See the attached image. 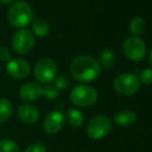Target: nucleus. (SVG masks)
Here are the masks:
<instances>
[{"instance_id":"19","label":"nucleus","mask_w":152,"mask_h":152,"mask_svg":"<svg viewBox=\"0 0 152 152\" xmlns=\"http://www.w3.org/2000/svg\"><path fill=\"white\" fill-rule=\"evenodd\" d=\"M0 152H20L18 144L10 139L0 141Z\"/></svg>"},{"instance_id":"18","label":"nucleus","mask_w":152,"mask_h":152,"mask_svg":"<svg viewBox=\"0 0 152 152\" xmlns=\"http://www.w3.org/2000/svg\"><path fill=\"white\" fill-rule=\"evenodd\" d=\"M116 56H115V53L111 50H104L100 53L99 61L102 66H104L106 68H109L114 64Z\"/></svg>"},{"instance_id":"15","label":"nucleus","mask_w":152,"mask_h":152,"mask_svg":"<svg viewBox=\"0 0 152 152\" xmlns=\"http://www.w3.org/2000/svg\"><path fill=\"white\" fill-rule=\"evenodd\" d=\"M66 120L72 127H80L84 122V115L78 109L70 108L66 113Z\"/></svg>"},{"instance_id":"1","label":"nucleus","mask_w":152,"mask_h":152,"mask_svg":"<svg viewBox=\"0 0 152 152\" xmlns=\"http://www.w3.org/2000/svg\"><path fill=\"white\" fill-rule=\"evenodd\" d=\"M70 72L79 82H92L99 76L100 64L93 57L81 55L76 57L70 63Z\"/></svg>"},{"instance_id":"12","label":"nucleus","mask_w":152,"mask_h":152,"mask_svg":"<svg viewBox=\"0 0 152 152\" xmlns=\"http://www.w3.org/2000/svg\"><path fill=\"white\" fill-rule=\"evenodd\" d=\"M18 117L24 123L31 124L38 120V118H39V111H38V109L34 104H24L19 107Z\"/></svg>"},{"instance_id":"11","label":"nucleus","mask_w":152,"mask_h":152,"mask_svg":"<svg viewBox=\"0 0 152 152\" xmlns=\"http://www.w3.org/2000/svg\"><path fill=\"white\" fill-rule=\"evenodd\" d=\"M19 95L24 102H35L42 95V87L36 83H27L20 88Z\"/></svg>"},{"instance_id":"24","label":"nucleus","mask_w":152,"mask_h":152,"mask_svg":"<svg viewBox=\"0 0 152 152\" xmlns=\"http://www.w3.org/2000/svg\"><path fill=\"white\" fill-rule=\"evenodd\" d=\"M10 53L5 47L0 46V61H10Z\"/></svg>"},{"instance_id":"10","label":"nucleus","mask_w":152,"mask_h":152,"mask_svg":"<svg viewBox=\"0 0 152 152\" xmlns=\"http://www.w3.org/2000/svg\"><path fill=\"white\" fill-rule=\"evenodd\" d=\"M6 72L14 79H25L30 72V65L27 61L21 58L10 59L6 64Z\"/></svg>"},{"instance_id":"2","label":"nucleus","mask_w":152,"mask_h":152,"mask_svg":"<svg viewBox=\"0 0 152 152\" xmlns=\"http://www.w3.org/2000/svg\"><path fill=\"white\" fill-rule=\"evenodd\" d=\"M8 21L15 27L24 28L33 21V10L25 1H18L8 10Z\"/></svg>"},{"instance_id":"23","label":"nucleus","mask_w":152,"mask_h":152,"mask_svg":"<svg viewBox=\"0 0 152 152\" xmlns=\"http://www.w3.org/2000/svg\"><path fill=\"white\" fill-rule=\"evenodd\" d=\"M24 152H47V148L42 143H32L25 149Z\"/></svg>"},{"instance_id":"16","label":"nucleus","mask_w":152,"mask_h":152,"mask_svg":"<svg viewBox=\"0 0 152 152\" xmlns=\"http://www.w3.org/2000/svg\"><path fill=\"white\" fill-rule=\"evenodd\" d=\"M14 112V107L5 98H0V123L10 120Z\"/></svg>"},{"instance_id":"6","label":"nucleus","mask_w":152,"mask_h":152,"mask_svg":"<svg viewBox=\"0 0 152 152\" xmlns=\"http://www.w3.org/2000/svg\"><path fill=\"white\" fill-rule=\"evenodd\" d=\"M140 80L136 75L122 74L114 80V88L122 95H132L140 89Z\"/></svg>"},{"instance_id":"20","label":"nucleus","mask_w":152,"mask_h":152,"mask_svg":"<svg viewBox=\"0 0 152 152\" xmlns=\"http://www.w3.org/2000/svg\"><path fill=\"white\" fill-rule=\"evenodd\" d=\"M59 91L60 90L55 85L48 84L42 88V95L48 99H56L59 96V93H60Z\"/></svg>"},{"instance_id":"8","label":"nucleus","mask_w":152,"mask_h":152,"mask_svg":"<svg viewBox=\"0 0 152 152\" xmlns=\"http://www.w3.org/2000/svg\"><path fill=\"white\" fill-rule=\"evenodd\" d=\"M123 52L128 59L132 61H141L146 55V46L138 36H130L123 44Z\"/></svg>"},{"instance_id":"22","label":"nucleus","mask_w":152,"mask_h":152,"mask_svg":"<svg viewBox=\"0 0 152 152\" xmlns=\"http://www.w3.org/2000/svg\"><path fill=\"white\" fill-rule=\"evenodd\" d=\"M141 81L146 85H152V68H145L141 72Z\"/></svg>"},{"instance_id":"21","label":"nucleus","mask_w":152,"mask_h":152,"mask_svg":"<svg viewBox=\"0 0 152 152\" xmlns=\"http://www.w3.org/2000/svg\"><path fill=\"white\" fill-rule=\"evenodd\" d=\"M54 81H55L54 85L59 89V90H65V89L68 88V86H69V84H70L69 79H68L66 76H63V75L55 78Z\"/></svg>"},{"instance_id":"14","label":"nucleus","mask_w":152,"mask_h":152,"mask_svg":"<svg viewBox=\"0 0 152 152\" xmlns=\"http://www.w3.org/2000/svg\"><path fill=\"white\" fill-rule=\"evenodd\" d=\"M32 30L39 37H45L50 33V25L48 21L42 18H36L31 22Z\"/></svg>"},{"instance_id":"5","label":"nucleus","mask_w":152,"mask_h":152,"mask_svg":"<svg viewBox=\"0 0 152 152\" xmlns=\"http://www.w3.org/2000/svg\"><path fill=\"white\" fill-rule=\"evenodd\" d=\"M112 129V121L104 115L93 117L87 126V136L92 140H99L110 132Z\"/></svg>"},{"instance_id":"9","label":"nucleus","mask_w":152,"mask_h":152,"mask_svg":"<svg viewBox=\"0 0 152 152\" xmlns=\"http://www.w3.org/2000/svg\"><path fill=\"white\" fill-rule=\"evenodd\" d=\"M65 122V117L60 111H52L44 119L42 128L49 134H55L62 129Z\"/></svg>"},{"instance_id":"4","label":"nucleus","mask_w":152,"mask_h":152,"mask_svg":"<svg viewBox=\"0 0 152 152\" xmlns=\"http://www.w3.org/2000/svg\"><path fill=\"white\" fill-rule=\"evenodd\" d=\"M57 72V65L54 60L44 58L37 61L34 67V76L36 80L42 84H50L55 80Z\"/></svg>"},{"instance_id":"13","label":"nucleus","mask_w":152,"mask_h":152,"mask_svg":"<svg viewBox=\"0 0 152 152\" xmlns=\"http://www.w3.org/2000/svg\"><path fill=\"white\" fill-rule=\"evenodd\" d=\"M137 116L132 111L129 110H123L118 112L114 116V121L117 125L123 126V127H127L130 126L136 122Z\"/></svg>"},{"instance_id":"26","label":"nucleus","mask_w":152,"mask_h":152,"mask_svg":"<svg viewBox=\"0 0 152 152\" xmlns=\"http://www.w3.org/2000/svg\"><path fill=\"white\" fill-rule=\"evenodd\" d=\"M149 62H150V64L152 65V50L150 51V54H149Z\"/></svg>"},{"instance_id":"25","label":"nucleus","mask_w":152,"mask_h":152,"mask_svg":"<svg viewBox=\"0 0 152 152\" xmlns=\"http://www.w3.org/2000/svg\"><path fill=\"white\" fill-rule=\"evenodd\" d=\"M15 0H0V2L3 4H8V3H12V2H14Z\"/></svg>"},{"instance_id":"7","label":"nucleus","mask_w":152,"mask_h":152,"mask_svg":"<svg viewBox=\"0 0 152 152\" xmlns=\"http://www.w3.org/2000/svg\"><path fill=\"white\" fill-rule=\"evenodd\" d=\"M12 45L14 50L18 54H27L33 49L35 45L33 33L27 29H21L17 31L12 36Z\"/></svg>"},{"instance_id":"3","label":"nucleus","mask_w":152,"mask_h":152,"mask_svg":"<svg viewBox=\"0 0 152 152\" xmlns=\"http://www.w3.org/2000/svg\"><path fill=\"white\" fill-rule=\"evenodd\" d=\"M97 91L89 85H78L69 94L70 102L78 107H89L96 102Z\"/></svg>"},{"instance_id":"17","label":"nucleus","mask_w":152,"mask_h":152,"mask_svg":"<svg viewBox=\"0 0 152 152\" xmlns=\"http://www.w3.org/2000/svg\"><path fill=\"white\" fill-rule=\"evenodd\" d=\"M145 27H146V23H145L144 19L141 17H136L134 18L129 23V30L134 34V36H138L144 32Z\"/></svg>"}]
</instances>
